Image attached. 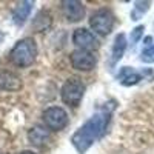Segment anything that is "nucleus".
Here are the masks:
<instances>
[{
    "instance_id": "1",
    "label": "nucleus",
    "mask_w": 154,
    "mask_h": 154,
    "mask_svg": "<svg viewBox=\"0 0 154 154\" xmlns=\"http://www.w3.org/2000/svg\"><path fill=\"white\" fill-rule=\"evenodd\" d=\"M111 117V109H102L96 114H93L79 130H77L72 137L71 143L75 148L79 154H85L89 148H91L97 140L105 134L106 126Z\"/></svg>"
},
{
    "instance_id": "2",
    "label": "nucleus",
    "mask_w": 154,
    "mask_h": 154,
    "mask_svg": "<svg viewBox=\"0 0 154 154\" xmlns=\"http://www.w3.org/2000/svg\"><path fill=\"white\" fill-rule=\"evenodd\" d=\"M35 57H37V45L34 38L31 37H25L19 40L9 53V60L20 68L31 66L35 62Z\"/></svg>"
},
{
    "instance_id": "3",
    "label": "nucleus",
    "mask_w": 154,
    "mask_h": 154,
    "mask_svg": "<svg viewBox=\"0 0 154 154\" xmlns=\"http://www.w3.org/2000/svg\"><path fill=\"white\" fill-rule=\"evenodd\" d=\"M85 83L77 79V77H71L68 79L62 86V91H60V96H62V100L63 103H66L69 106H79L80 102L85 96Z\"/></svg>"
},
{
    "instance_id": "4",
    "label": "nucleus",
    "mask_w": 154,
    "mask_h": 154,
    "mask_svg": "<svg viewBox=\"0 0 154 154\" xmlns=\"http://www.w3.org/2000/svg\"><path fill=\"white\" fill-rule=\"evenodd\" d=\"M114 23H116V17L112 14V11L108 8L97 9L89 19V26L99 35H108L114 28Z\"/></svg>"
},
{
    "instance_id": "5",
    "label": "nucleus",
    "mask_w": 154,
    "mask_h": 154,
    "mask_svg": "<svg viewBox=\"0 0 154 154\" xmlns=\"http://www.w3.org/2000/svg\"><path fill=\"white\" fill-rule=\"evenodd\" d=\"M43 122L49 131H62L69 122L68 112L62 106H49L43 111Z\"/></svg>"
},
{
    "instance_id": "6",
    "label": "nucleus",
    "mask_w": 154,
    "mask_h": 154,
    "mask_svg": "<svg viewBox=\"0 0 154 154\" xmlns=\"http://www.w3.org/2000/svg\"><path fill=\"white\" fill-rule=\"evenodd\" d=\"M72 43L77 46V49L89 51V53H93L94 49H97L100 46L97 37L91 31H88L86 28H77L72 32Z\"/></svg>"
},
{
    "instance_id": "7",
    "label": "nucleus",
    "mask_w": 154,
    "mask_h": 154,
    "mask_svg": "<svg viewBox=\"0 0 154 154\" xmlns=\"http://www.w3.org/2000/svg\"><path fill=\"white\" fill-rule=\"evenodd\" d=\"M69 60H71L72 68L79 71H91L97 65L96 56L93 53H89V51H83V49H74L69 56Z\"/></svg>"
},
{
    "instance_id": "8",
    "label": "nucleus",
    "mask_w": 154,
    "mask_h": 154,
    "mask_svg": "<svg viewBox=\"0 0 154 154\" xmlns=\"http://www.w3.org/2000/svg\"><path fill=\"white\" fill-rule=\"evenodd\" d=\"M151 74V71H139L136 68H130V66H122L116 75V79H117L122 85L125 86H133V85H137L140 80H143L145 77Z\"/></svg>"
},
{
    "instance_id": "9",
    "label": "nucleus",
    "mask_w": 154,
    "mask_h": 154,
    "mask_svg": "<svg viewBox=\"0 0 154 154\" xmlns=\"http://www.w3.org/2000/svg\"><path fill=\"white\" fill-rule=\"evenodd\" d=\"M63 16L69 22H80L85 17V5L77 0H65L62 2Z\"/></svg>"
},
{
    "instance_id": "10",
    "label": "nucleus",
    "mask_w": 154,
    "mask_h": 154,
    "mask_svg": "<svg viewBox=\"0 0 154 154\" xmlns=\"http://www.w3.org/2000/svg\"><path fill=\"white\" fill-rule=\"evenodd\" d=\"M51 139V133L46 126H40L35 125L28 131V140L34 145V146H43L49 142Z\"/></svg>"
},
{
    "instance_id": "11",
    "label": "nucleus",
    "mask_w": 154,
    "mask_h": 154,
    "mask_svg": "<svg viewBox=\"0 0 154 154\" xmlns=\"http://www.w3.org/2000/svg\"><path fill=\"white\" fill-rule=\"evenodd\" d=\"M32 6H34V3L28 2V0L16 5V8L12 9V20H14V23L17 26H22V25L26 22V19L29 17L31 11H32Z\"/></svg>"
},
{
    "instance_id": "12",
    "label": "nucleus",
    "mask_w": 154,
    "mask_h": 154,
    "mask_svg": "<svg viewBox=\"0 0 154 154\" xmlns=\"http://www.w3.org/2000/svg\"><path fill=\"white\" fill-rule=\"evenodd\" d=\"M20 88H22V80L19 75H16L14 72H9V71L0 72V89H5V91H19Z\"/></svg>"
},
{
    "instance_id": "13",
    "label": "nucleus",
    "mask_w": 154,
    "mask_h": 154,
    "mask_svg": "<svg viewBox=\"0 0 154 154\" xmlns=\"http://www.w3.org/2000/svg\"><path fill=\"white\" fill-rule=\"evenodd\" d=\"M125 49H126V37H125V34H119L114 38V45H112V51H111V62H109L111 66H114L122 59Z\"/></svg>"
},
{
    "instance_id": "14",
    "label": "nucleus",
    "mask_w": 154,
    "mask_h": 154,
    "mask_svg": "<svg viewBox=\"0 0 154 154\" xmlns=\"http://www.w3.org/2000/svg\"><path fill=\"white\" fill-rule=\"evenodd\" d=\"M51 23H53V17H51L49 12L48 11H40L32 20V29L37 31V32L46 31L51 26Z\"/></svg>"
},
{
    "instance_id": "15",
    "label": "nucleus",
    "mask_w": 154,
    "mask_h": 154,
    "mask_svg": "<svg viewBox=\"0 0 154 154\" xmlns=\"http://www.w3.org/2000/svg\"><path fill=\"white\" fill-rule=\"evenodd\" d=\"M149 2H136L134 3V9L131 11V19L133 20H139L145 12L149 9Z\"/></svg>"
},
{
    "instance_id": "16",
    "label": "nucleus",
    "mask_w": 154,
    "mask_h": 154,
    "mask_svg": "<svg viewBox=\"0 0 154 154\" xmlns=\"http://www.w3.org/2000/svg\"><path fill=\"white\" fill-rule=\"evenodd\" d=\"M140 60L145 62V63H154V45L152 46H148L146 49L142 51Z\"/></svg>"
},
{
    "instance_id": "17",
    "label": "nucleus",
    "mask_w": 154,
    "mask_h": 154,
    "mask_svg": "<svg viewBox=\"0 0 154 154\" xmlns=\"http://www.w3.org/2000/svg\"><path fill=\"white\" fill-rule=\"evenodd\" d=\"M143 31H145L143 25H139V26H136V28L131 31V43H133V45H136V43L140 40V38H142Z\"/></svg>"
},
{
    "instance_id": "18",
    "label": "nucleus",
    "mask_w": 154,
    "mask_h": 154,
    "mask_svg": "<svg viewBox=\"0 0 154 154\" xmlns=\"http://www.w3.org/2000/svg\"><path fill=\"white\" fill-rule=\"evenodd\" d=\"M19 154H35V152H32V151H22V152H19Z\"/></svg>"
},
{
    "instance_id": "19",
    "label": "nucleus",
    "mask_w": 154,
    "mask_h": 154,
    "mask_svg": "<svg viewBox=\"0 0 154 154\" xmlns=\"http://www.w3.org/2000/svg\"><path fill=\"white\" fill-rule=\"evenodd\" d=\"M0 40H3V34L2 32H0Z\"/></svg>"
}]
</instances>
